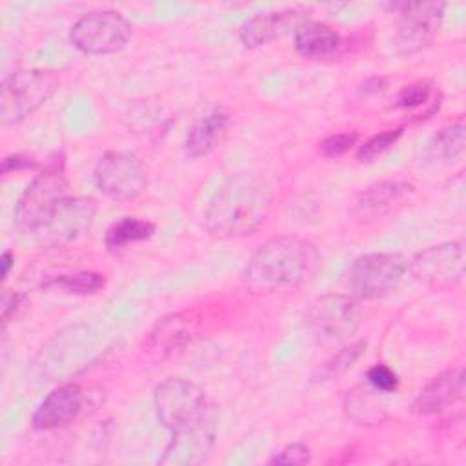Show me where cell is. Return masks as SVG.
Wrapping results in <instances>:
<instances>
[{
    "mask_svg": "<svg viewBox=\"0 0 466 466\" xmlns=\"http://www.w3.org/2000/svg\"><path fill=\"white\" fill-rule=\"evenodd\" d=\"M95 213L96 208L91 198L66 197L36 237L51 246L76 240L89 231Z\"/></svg>",
    "mask_w": 466,
    "mask_h": 466,
    "instance_id": "7c38bea8",
    "label": "cell"
},
{
    "mask_svg": "<svg viewBox=\"0 0 466 466\" xmlns=\"http://www.w3.org/2000/svg\"><path fill=\"white\" fill-rule=\"evenodd\" d=\"M106 286V277L96 271H76L47 277L42 282L46 289H58L69 295H95Z\"/></svg>",
    "mask_w": 466,
    "mask_h": 466,
    "instance_id": "44dd1931",
    "label": "cell"
},
{
    "mask_svg": "<svg viewBox=\"0 0 466 466\" xmlns=\"http://www.w3.org/2000/svg\"><path fill=\"white\" fill-rule=\"evenodd\" d=\"M271 200V187L262 175L253 171L228 175L206 206L204 226L218 238L251 235L266 220Z\"/></svg>",
    "mask_w": 466,
    "mask_h": 466,
    "instance_id": "7a4b0ae2",
    "label": "cell"
},
{
    "mask_svg": "<svg viewBox=\"0 0 466 466\" xmlns=\"http://www.w3.org/2000/svg\"><path fill=\"white\" fill-rule=\"evenodd\" d=\"M229 124L231 116L224 107L215 106L204 111L187 129L184 142L186 155L191 158H200L213 153L226 140Z\"/></svg>",
    "mask_w": 466,
    "mask_h": 466,
    "instance_id": "9a60e30c",
    "label": "cell"
},
{
    "mask_svg": "<svg viewBox=\"0 0 466 466\" xmlns=\"http://www.w3.org/2000/svg\"><path fill=\"white\" fill-rule=\"evenodd\" d=\"M411 275L430 288H451L464 277L462 242H442L417 253L410 264Z\"/></svg>",
    "mask_w": 466,
    "mask_h": 466,
    "instance_id": "8fae6325",
    "label": "cell"
},
{
    "mask_svg": "<svg viewBox=\"0 0 466 466\" xmlns=\"http://www.w3.org/2000/svg\"><path fill=\"white\" fill-rule=\"evenodd\" d=\"M84 393L76 384H64L40 402L33 413V428L40 431L56 430L73 422L82 411Z\"/></svg>",
    "mask_w": 466,
    "mask_h": 466,
    "instance_id": "5bb4252c",
    "label": "cell"
},
{
    "mask_svg": "<svg viewBox=\"0 0 466 466\" xmlns=\"http://www.w3.org/2000/svg\"><path fill=\"white\" fill-rule=\"evenodd\" d=\"M69 197V182L58 155L24 189L15 208V224L25 233H38L51 218L58 204Z\"/></svg>",
    "mask_w": 466,
    "mask_h": 466,
    "instance_id": "277c9868",
    "label": "cell"
},
{
    "mask_svg": "<svg viewBox=\"0 0 466 466\" xmlns=\"http://www.w3.org/2000/svg\"><path fill=\"white\" fill-rule=\"evenodd\" d=\"M189 335L187 326L184 324L180 315H173L169 319H164L157 329L151 333V340L157 348H166L164 351H169L171 348L178 346L182 340H186Z\"/></svg>",
    "mask_w": 466,
    "mask_h": 466,
    "instance_id": "7402d4cb",
    "label": "cell"
},
{
    "mask_svg": "<svg viewBox=\"0 0 466 466\" xmlns=\"http://www.w3.org/2000/svg\"><path fill=\"white\" fill-rule=\"evenodd\" d=\"M364 350H366L364 340H357V342L342 348L339 353H335V357L331 360H328L326 375L328 377H339V375L346 373L359 360V357L364 353Z\"/></svg>",
    "mask_w": 466,
    "mask_h": 466,
    "instance_id": "cb8c5ba5",
    "label": "cell"
},
{
    "mask_svg": "<svg viewBox=\"0 0 466 466\" xmlns=\"http://www.w3.org/2000/svg\"><path fill=\"white\" fill-rule=\"evenodd\" d=\"M20 300H22V297L18 293H5L4 295V300H2V319H4V322H7L11 311L16 309Z\"/></svg>",
    "mask_w": 466,
    "mask_h": 466,
    "instance_id": "f546056e",
    "label": "cell"
},
{
    "mask_svg": "<svg viewBox=\"0 0 466 466\" xmlns=\"http://www.w3.org/2000/svg\"><path fill=\"white\" fill-rule=\"evenodd\" d=\"M362 311L355 299L346 295H324L311 302L306 322L322 342H340L357 331Z\"/></svg>",
    "mask_w": 466,
    "mask_h": 466,
    "instance_id": "30bf717a",
    "label": "cell"
},
{
    "mask_svg": "<svg viewBox=\"0 0 466 466\" xmlns=\"http://www.w3.org/2000/svg\"><path fill=\"white\" fill-rule=\"evenodd\" d=\"M408 271L410 262L400 253H366L357 257L350 268V288L359 299H382L397 289Z\"/></svg>",
    "mask_w": 466,
    "mask_h": 466,
    "instance_id": "8992f818",
    "label": "cell"
},
{
    "mask_svg": "<svg viewBox=\"0 0 466 466\" xmlns=\"http://www.w3.org/2000/svg\"><path fill=\"white\" fill-rule=\"evenodd\" d=\"M309 459H311L309 448L302 442H293L284 446L268 462L269 464H306Z\"/></svg>",
    "mask_w": 466,
    "mask_h": 466,
    "instance_id": "83f0119b",
    "label": "cell"
},
{
    "mask_svg": "<svg viewBox=\"0 0 466 466\" xmlns=\"http://www.w3.org/2000/svg\"><path fill=\"white\" fill-rule=\"evenodd\" d=\"M357 144V133H335L319 144V151L326 158H337L348 153Z\"/></svg>",
    "mask_w": 466,
    "mask_h": 466,
    "instance_id": "4316f807",
    "label": "cell"
},
{
    "mask_svg": "<svg viewBox=\"0 0 466 466\" xmlns=\"http://www.w3.org/2000/svg\"><path fill=\"white\" fill-rule=\"evenodd\" d=\"M366 380L368 384L380 393H391L399 388V377L397 373L384 366V364H375L366 371Z\"/></svg>",
    "mask_w": 466,
    "mask_h": 466,
    "instance_id": "484cf974",
    "label": "cell"
},
{
    "mask_svg": "<svg viewBox=\"0 0 466 466\" xmlns=\"http://www.w3.org/2000/svg\"><path fill=\"white\" fill-rule=\"evenodd\" d=\"M464 395V371L462 368H451L435 375L411 402V413L428 417L441 413L448 406H453Z\"/></svg>",
    "mask_w": 466,
    "mask_h": 466,
    "instance_id": "4fadbf2b",
    "label": "cell"
},
{
    "mask_svg": "<svg viewBox=\"0 0 466 466\" xmlns=\"http://www.w3.org/2000/svg\"><path fill=\"white\" fill-rule=\"evenodd\" d=\"M319 266L320 253L311 240L280 235L258 246L242 277L253 288L273 289L308 282L319 271Z\"/></svg>",
    "mask_w": 466,
    "mask_h": 466,
    "instance_id": "3957f363",
    "label": "cell"
},
{
    "mask_svg": "<svg viewBox=\"0 0 466 466\" xmlns=\"http://www.w3.org/2000/svg\"><path fill=\"white\" fill-rule=\"evenodd\" d=\"M299 25V13L295 9L266 11L248 18L240 29L238 36L246 47H260L288 33L291 27Z\"/></svg>",
    "mask_w": 466,
    "mask_h": 466,
    "instance_id": "e0dca14e",
    "label": "cell"
},
{
    "mask_svg": "<svg viewBox=\"0 0 466 466\" xmlns=\"http://www.w3.org/2000/svg\"><path fill=\"white\" fill-rule=\"evenodd\" d=\"M160 424L169 431V444L160 464L193 466L208 461L218 430V410L209 395L191 380L167 377L153 393Z\"/></svg>",
    "mask_w": 466,
    "mask_h": 466,
    "instance_id": "6da1fadb",
    "label": "cell"
},
{
    "mask_svg": "<svg viewBox=\"0 0 466 466\" xmlns=\"http://www.w3.org/2000/svg\"><path fill=\"white\" fill-rule=\"evenodd\" d=\"M96 187L111 200L126 202L140 197L147 186L146 167L140 158L127 151L104 153L93 171Z\"/></svg>",
    "mask_w": 466,
    "mask_h": 466,
    "instance_id": "ba28073f",
    "label": "cell"
},
{
    "mask_svg": "<svg viewBox=\"0 0 466 466\" xmlns=\"http://www.w3.org/2000/svg\"><path fill=\"white\" fill-rule=\"evenodd\" d=\"M58 78L51 71H16L4 78L0 89V120L18 124L42 107L56 91Z\"/></svg>",
    "mask_w": 466,
    "mask_h": 466,
    "instance_id": "5b68a950",
    "label": "cell"
},
{
    "mask_svg": "<svg viewBox=\"0 0 466 466\" xmlns=\"http://www.w3.org/2000/svg\"><path fill=\"white\" fill-rule=\"evenodd\" d=\"M466 127L462 122L439 129L424 146V160L430 164H450L462 157Z\"/></svg>",
    "mask_w": 466,
    "mask_h": 466,
    "instance_id": "d6986e66",
    "label": "cell"
},
{
    "mask_svg": "<svg viewBox=\"0 0 466 466\" xmlns=\"http://www.w3.org/2000/svg\"><path fill=\"white\" fill-rule=\"evenodd\" d=\"M413 186L404 180H380L368 186L355 200L353 217L360 222H371L384 217L397 202L408 197Z\"/></svg>",
    "mask_w": 466,
    "mask_h": 466,
    "instance_id": "2e32d148",
    "label": "cell"
},
{
    "mask_svg": "<svg viewBox=\"0 0 466 466\" xmlns=\"http://www.w3.org/2000/svg\"><path fill=\"white\" fill-rule=\"evenodd\" d=\"M38 166V162L29 157V155H24V153H15V155H7L4 160H2V175H7L11 171H22V169H35Z\"/></svg>",
    "mask_w": 466,
    "mask_h": 466,
    "instance_id": "f1b7e54d",
    "label": "cell"
},
{
    "mask_svg": "<svg viewBox=\"0 0 466 466\" xmlns=\"http://www.w3.org/2000/svg\"><path fill=\"white\" fill-rule=\"evenodd\" d=\"M131 24L116 11H93L80 16L69 33L71 44L84 55H111L126 47Z\"/></svg>",
    "mask_w": 466,
    "mask_h": 466,
    "instance_id": "52a82bcc",
    "label": "cell"
},
{
    "mask_svg": "<svg viewBox=\"0 0 466 466\" xmlns=\"http://www.w3.org/2000/svg\"><path fill=\"white\" fill-rule=\"evenodd\" d=\"M293 44L300 56L320 60L331 56L340 46V36L329 25L317 20H304L293 31Z\"/></svg>",
    "mask_w": 466,
    "mask_h": 466,
    "instance_id": "ac0fdd59",
    "label": "cell"
},
{
    "mask_svg": "<svg viewBox=\"0 0 466 466\" xmlns=\"http://www.w3.org/2000/svg\"><path fill=\"white\" fill-rule=\"evenodd\" d=\"M390 7L399 15L395 47L400 55H411L433 42L446 5L442 2H400Z\"/></svg>",
    "mask_w": 466,
    "mask_h": 466,
    "instance_id": "9c48e42d",
    "label": "cell"
},
{
    "mask_svg": "<svg viewBox=\"0 0 466 466\" xmlns=\"http://www.w3.org/2000/svg\"><path fill=\"white\" fill-rule=\"evenodd\" d=\"M155 233V224L137 217H124L113 222L104 237L106 248L109 251H118L129 244L147 240Z\"/></svg>",
    "mask_w": 466,
    "mask_h": 466,
    "instance_id": "ffe728a7",
    "label": "cell"
},
{
    "mask_svg": "<svg viewBox=\"0 0 466 466\" xmlns=\"http://www.w3.org/2000/svg\"><path fill=\"white\" fill-rule=\"evenodd\" d=\"M431 96V84L428 80H419L404 86L395 100V107H419L428 104Z\"/></svg>",
    "mask_w": 466,
    "mask_h": 466,
    "instance_id": "d4e9b609",
    "label": "cell"
},
{
    "mask_svg": "<svg viewBox=\"0 0 466 466\" xmlns=\"http://www.w3.org/2000/svg\"><path fill=\"white\" fill-rule=\"evenodd\" d=\"M13 266H15V255H13L9 249H5V251L2 253V257H0V271H2V280H5V279L9 277V273H11Z\"/></svg>",
    "mask_w": 466,
    "mask_h": 466,
    "instance_id": "4dcf8cb0",
    "label": "cell"
},
{
    "mask_svg": "<svg viewBox=\"0 0 466 466\" xmlns=\"http://www.w3.org/2000/svg\"><path fill=\"white\" fill-rule=\"evenodd\" d=\"M404 133V127L399 126V127H393V129H386V131H380L373 137H370L362 146H359L357 149V158L360 162H371L375 160L377 157H380L384 151H388Z\"/></svg>",
    "mask_w": 466,
    "mask_h": 466,
    "instance_id": "603a6c76",
    "label": "cell"
}]
</instances>
